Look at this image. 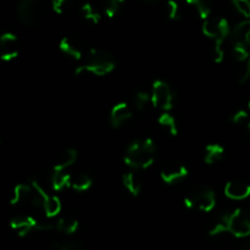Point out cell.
<instances>
[{"label": "cell", "mask_w": 250, "mask_h": 250, "mask_svg": "<svg viewBox=\"0 0 250 250\" xmlns=\"http://www.w3.org/2000/svg\"><path fill=\"white\" fill-rule=\"evenodd\" d=\"M231 233L237 238H246L250 236V215L246 210L238 209L232 212H225L220 216L216 224L209 231L210 236Z\"/></svg>", "instance_id": "obj_1"}, {"label": "cell", "mask_w": 250, "mask_h": 250, "mask_svg": "<svg viewBox=\"0 0 250 250\" xmlns=\"http://www.w3.org/2000/svg\"><path fill=\"white\" fill-rule=\"evenodd\" d=\"M156 144L151 138L136 139L126 149L124 161L133 170H144L150 167L156 158Z\"/></svg>", "instance_id": "obj_2"}, {"label": "cell", "mask_w": 250, "mask_h": 250, "mask_svg": "<svg viewBox=\"0 0 250 250\" xmlns=\"http://www.w3.org/2000/svg\"><path fill=\"white\" fill-rule=\"evenodd\" d=\"M116 66L114 55L103 49H90L87 63L78 66L75 70V75L90 73L94 76H105L112 72Z\"/></svg>", "instance_id": "obj_3"}, {"label": "cell", "mask_w": 250, "mask_h": 250, "mask_svg": "<svg viewBox=\"0 0 250 250\" xmlns=\"http://www.w3.org/2000/svg\"><path fill=\"white\" fill-rule=\"evenodd\" d=\"M185 205L188 209L209 212L216 207V195L214 190L207 186H195L186 194Z\"/></svg>", "instance_id": "obj_4"}, {"label": "cell", "mask_w": 250, "mask_h": 250, "mask_svg": "<svg viewBox=\"0 0 250 250\" xmlns=\"http://www.w3.org/2000/svg\"><path fill=\"white\" fill-rule=\"evenodd\" d=\"M176 94L170 84L165 81L158 80L153 83L151 88V104L165 112L170 111L175 104Z\"/></svg>", "instance_id": "obj_5"}, {"label": "cell", "mask_w": 250, "mask_h": 250, "mask_svg": "<svg viewBox=\"0 0 250 250\" xmlns=\"http://www.w3.org/2000/svg\"><path fill=\"white\" fill-rule=\"evenodd\" d=\"M203 33L208 38L214 39V43H225L227 37L231 33V27L229 21L222 17H215V19L205 20L203 23Z\"/></svg>", "instance_id": "obj_6"}, {"label": "cell", "mask_w": 250, "mask_h": 250, "mask_svg": "<svg viewBox=\"0 0 250 250\" xmlns=\"http://www.w3.org/2000/svg\"><path fill=\"white\" fill-rule=\"evenodd\" d=\"M188 176V168L185 165L176 161L166 163L160 170V177L164 183L166 185H173Z\"/></svg>", "instance_id": "obj_7"}, {"label": "cell", "mask_w": 250, "mask_h": 250, "mask_svg": "<svg viewBox=\"0 0 250 250\" xmlns=\"http://www.w3.org/2000/svg\"><path fill=\"white\" fill-rule=\"evenodd\" d=\"M20 54L19 38L11 32L1 34L0 37V58L4 61H11Z\"/></svg>", "instance_id": "obj_8"}, {"label": "cell", "mask_w": 250, "mask_h": 250, "mask_svg": "<svg viewBox=\"0 0 250 250\" xmlns=\"http://www.w3.org/2000/svg\"><path fill=\"white\" fill-rule=\"evenodd\" d=\"M34 2L32 0H21L17 5V17L27 27H33L38 21V11Z\"/></svg>", "instance_id": "obj_9"}, {"label": "cell", "mask_w": 250, "mask_h": 250, "mask_svg": "<svg viewBox=\"0 0 250 250\" xmlns=\"http://www.w3.org/2000/svg\"><path fill=\"white\" fill-rule=\"evenodd\" d=\"M37 225L38 220L26 215H17L10 220V226L20 237H26L31 232L37 231Z\"/></svg>", "instance_id": "obj_10"}, {"label": "cell", "mask_w": 250, "mask_h": 250, "mask_svg": "<svg viewBox=\"0 0 250 250\" xmlns=\"http://www.w3.org/2000/svg\"><path fill=\"white\" fill-rule=\"evenodd\" d=\"M132 115H133V112H132L131 107L127 103H117L116 105L112 106L111 111H110V125L114 128H120L132 119Z\"/></svg>", "instance_id": "obj_11"}, {"label": "cell", "mask_w": 250, "mask_h": 250, "mask_svg": "<svg viewBox=\"0 0 250 250\" xmlns=\"http://www.w3.org/2000/svg\"><path fill=\"white\" fill-rule=\"evenodd\" d=\"M225 195L232 200H244L250 197V185L241 180H232L225 187Z\"/></svg>", "instance_id": "obj_12"}, {"label": "cell", "mask_w": 250, "mask_h": 250, "mask_svg": "<svg viewBox=\"0 0 250 250\" xmlns=\"http://www.w3.org/2000/svg\"><path fill=\"white\" fill-rule=\"evenodd\" d=\"M34 194V189L31 183H19L14 187L10 197V204L19 205L31 202Z\"/></svg>", "instance_id": "obj_13"}, {"label": "cell", "mask_w": 250, "mask_h": 250, "mask_svg": "<svg viewBox=\"0 0 250 250\" xmlns=\"http://www.w3.org/2000/svg\"><path fill=\"white\" fill-rule=\"evenodd\" d=\"M59 48L65 55L75 59V60H81L83 56V49L80 42L72 37H63L59 43Z\"/></svg>", "instance_id": "obj_14"}, {"label": "cell", "mask_w": 250, "mask_h": 250, "mask_svg": "<svg viewBox=\"0 0 250 250\" xmlns=\"http://www.w3.org/2000/svg\"><path fill=\"white\" fill-rule=\"evenodd\" d=\"M122 185L126 188L127 192L133 195V197H138L142 192V187H143L141 177L134 171H129V172L122 175Z\"/></svg>", "instance_id": "obj_15"}, {"label": "cell", "mask_w": 250, "mask_h": 250, "mask_svg": "<svg viewBox=\"0 0 250 250\" xmlns=\"http://www.w3.org/2000/svg\"><path fill=\"white\" fill-rule=\"evenodd\" d=\"M77 161V151L73 148H66L62 153L59 155L55 165H54V171H66L70 166Z\"/></svg>", "instance_id": "obj_16"}, {"label": "cell", "mask_w": 250, "mask_h": 250, "mask_svg": "<svg viewBox=\"0 0 250 250\" xmlns=\"http://www.w3.org/2000/svg\"><path fill=\"white\" fill-rule=\"evenodd\" d=\"M71 178H72V176L66 171H53V175L50 178L51 187L56 192H60L65 188L71 187Z\"/></svg>", "instance_id": "obj_17"}, {"label": "cell", "mask_w": 250, "mask_h": 250, "mask_svg": "<svg viewBox=\"0 0 250 250\" xmlns=\"http://www.w3.org/2000/svg\"><path fill=\"white\" fill-rule=\"evenodd\" d=\"M225 149L220 144H209L204 150V161L208 165H214L224 158Z\"/></svg>", "instance_id": "obj_18"}, {"label": "cell", "mask_w": 250, "mask_h": 250, "mask_svg": "<svg viewBox=\"0 0 250 250\" xmlns=\"http://www.w3.org/2000/svg\"><path fill=\"white\" fill-rule=\"evenodd\" d=\"M80 227V222L75 219V217L71 216H65L59 219L55 222V229L59 232H62L66 234H72Z\"/></svg>", "instance_id": "obj_19"}, {"label": "cell", "mask_w": 250, "mask_h": 250, "mask_svg": "<svg viewBox=\"0 0 250 250\" xmlns=\"http://www.w3.org/2000/svg\"><path fill=\"white\" fill-rule=\"evenodd\" d=\"M93 185V180L87 173H78L71 178V188L76 192H87Z\"/></svg>", "instance_id": "obj_20"}, {"label": "cell", "mask_w": 250, "mask_h": 250, "mask_svg": "<svg viewBox=\"0 0 250 250\" xmlns=\"http://www.w3.org/2000/svg\"><path fill=\"white\" fill-rule=\"evenodd\" d=\"M61 208H62L61 200L59 199L58 197H55V195L49 194L48 197L45 198V200H44L43 210L48 217L58 216L61 212Z\"/></svg>", "instance_id": "obj_21"}, {"label": "cell", "mask_w": 250, "mask_h": 250, "mask_svg": "<svg viewBox=\"0 0 250 250\" xmlns=\"http://www.w3.org/2000/svg\"><path fill=\"white\" fill-rule=\"evenodd\" d=\"M250 34V20H246L234 26L232 37H233L234 43H244L247 44V39Z\"/></svg>", "instance_id": "obj_22"}, {"label": "cell", "mask_w": 250, "mask_h": 250, "mask_svg": "<svg viewBox=\"0 0 250 250\" xmlns=\"http://www.w3.org/2000/svg\"><path fill=\"white\" fill-rule=\"evenodd\" d=\"M159 125L167 132L170 136H177L178 134V126L177 122H176L175 117L172 116L168 112H164V114L160 115V117L158 119Z\"/></svg>", "instance_id": "obj_23"}, {"label": "cell", "mask_w": 250, "mask_h": 250, "mask_svg": "<svg viewBox=\"0 0 250 250\" xmlns=\"http://www.w3.org/2000/svg\"><path fill=\"white\" fill-rule=\"evenodd\" d=\"M81 15H82L83 20L89 22V23L98 24L100 22V14L95 10V7L90 2H85V4L82 5Z\"/></svg>", "instance_id": "obj_24"}, {"label": "cell", "mask_w": 250, "mask_h": 250, "mask_svg": "<svg viewBox=\"0 0 250 250\" xmlns=\"http://www.w3.org/2000/svg\"><path fill=\"white\" fill-rule=\"evenodd\" d=\"M188 5L194 7L197 10L198 15L200 16V19L205 20L210 19V14H211V7L210 4L208 2V0H186Z\"/></svg>", "instance_id": "obj_25"}, {"label": "cell", "mask_w": 250, "mask_h": 250, "mask_svg": "<svg viewBox=\"0 0 250 250\" xmlns=\"http://www.w3.org/2000/svg\"><path fill=\"white\" fill-rule=\"evenodd\" d=\"M149 103H151V93L148 90H138L134 97V105L138 111H143L148 107Z\"/></svg>", "instance_id": "obj_26"}, {"label": "cell", "mask_w": 250, "mask_h": 250, "mask_svg": "<svg viewBox=\"0 0 250 250\" xmlns=\"http://www.w3.org/2000/svg\"><path fill=\"white\" fill-rule=\"evenodd\" d=\"M125 0H105L104 12L107 17H114L124 6Z\"/></svg>", "instance_id": "obj_27"}, {"label": "cell", "mask_w": 250, "mask_h": 250, "mask_svg": "<svg viewBox=\"0 0 250 250\" xmlns=\"http://www.w3.org/2000/svg\"><path fill=\"white\" fill-rule=\"evenodd\" d=\"M247 44L244 43H234L233 45V56L239 62L249 60V50L247 48Z\"/></svg>", "instance_id": "obj_28"}, {"label": "cell", "mask_w": 250, "mask_h": 250, "mask_svg": "<svg viewBox=\"0 0 250 250\" xmlns=\"http://www.w3.org/2000/svg\"><path fill=\"white\" fill-rule=\"evenodd\" d=\"M165 12L166 16L170 20H180L181 11L180 6H178L177 1L175 0H167L165 4Z\"/></svg>", "instance_id": "obj_29"}, {"label": "cell", "mask_w": 250, "mask_h": 250, "mask_svg": "<svg viewBox=\"0 0 250 250\" xmlns=\"http://www.w3.org/2000/svg\"><path fill=\"white\" fill-rule=\"evenodd\" d=\"M232 2L239 14L250 20V0H232Z\"/></svg>", "instance_id": "obj_30"}, {"label": "cell", "mask_w": 250, "mask_h": 250, "mask_svg": "<svg viewBox=\"0 0 250 250\" xmlns=\"http://www.w3.org/2000/svg\"><path fill=\"white\" fill-rule=\"evenodd\" d=\"M72 1L73 0H51V5H53V10L56 14H63L70 9Z\"/></svg>", "instance_id": "obj_31"}, {"label": "cell", "mask_w": 250, "mask_h": 250, "mask_svg": "<svg viewBox=\"0 0 250 250\" xmlns=\"http://www.w3.org/2000/svg\"><path fill=\"white\" fill-rule=\"evenodd\" d=\"M224 43H214L212 48V60L216 63H221L225 59V50L222 48Z\"/></svg>", "instance_id": "obj_32"}, {"label": "cell", "mask_w": 250, "mask_h": 250, "mask_svg": "<svg viewBox=\"0 0 250 250\" xmlns=\"http://www.w3.org/2000/svg\"><path fill=\"white\" fill-rule=\"evenodd\" d=\"M248 112L246 110H237L231 116V122L234 125H243L244 122L248 121Z\"/></svg>", "instance_id": "obj_33"}, {"label": "cell", "mask_w": 250, "mask_h": 250, "mask_svg": "<svg viewBox=\"0 0 250 250\" xmlns=\"http://www.w3.org/2000/svg\"><path fill=\"white\" fill-rule=\"evenodd\" d=\"M59 250H85V248L82 244L78 243V242L70 241L61 244V246L59 247Z\"/></svg>", "instance_id": "obj_34"}, {"label": "cell", "mask_w": 250, "mask_h": 250, "mask_svg": "<svg viewBox=\"0 0 250 250\" xmlns=\"http://www.w3.org/2000/svg\"><path fill=\"white\" fill-rule=\"evenodd\" d=\"M241 250H250V241L247 242V243H244L243 246H242Z\"/></svg>", "instance_id": "obj_35"}, {"label": "cell", "mask_w": 250, "mask_h": 250, "mask_svg": "<svg viewBox=\"0 0 250 250\" xmlns=\"http://www.w3.org/2000/svg\"><path fill=\"white\" fill-rule=\"evenodd\" d=\"M247 67H248V73H249V78H250V59L248 60V62H247Z\"/></svg>", "instance_id": "obj_36"}, {"label": "cell", "mask_w": 250, "mask_h": 250, "mask_svg": "<svg viewBox=\"0 0 250 250\" xmlns=\"http://www.w3.org/2000/svg\"><path fill=\"white\" fill-rule=\"evenodd\" d=\"M247 45H250V34L248 36V39H247Z\"/></svg>", "instance_id": "obj_37"}, {"label": "cell", "mask_w": 250, "mask_h": 250, "mask_svg": "<svg viewBox=\"0 0 250 250\" xmlns=\"http://www.w3.org/2000/svg\"><path fill=\"white\" fill-rule=\"evenodd\" d=\"M248 132H249V136H250V121L248 122Z\"/></svg>", "instance_id": "obj_38"}, {"label": "cell", "mask_w": 250, "mask_h": 250, "mask_svg": "<svg viewBox=\"0 0 250 250\" xmlns=\"http://www.w3.org/2000/svg\"><path fill=\"white\" fill-rule=\"evenodd\" d=\"M248 107H249V110H250V100H249V103H248Z\"/></svg>", "instance_id": "obj_39"}, {"label": "cell", "mask_w": 250, "mask_h": 250, "mask_svg": "<svg viewBox=\"0 0 250 250\" xmlns=\"http://www.w3.org/2000/svg\"><path fill=\"white\" fill-rule=\"evenodd\" d=\"M148 1H153V0H148Z\"/></svg>", "instance_id": "obj_40"}, {"label": "cell", "mask_w": 250, "mask_h": 250, "mask_svg": "<svg viewBox=\"0 0 250 250\" xmlns=\"http://www.w3.org/2000/svg\"><path fill=\"white\" fill-rule=\"evenodd\" d=\"M32 1H37V0H32Z\"/></svg>", "instance_id": "obj_41"}]
</instances>
